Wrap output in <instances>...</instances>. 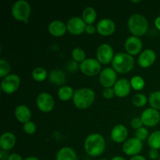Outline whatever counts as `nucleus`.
<instances>
[{
	"label": "nucleus",
	"instance_id": "obj_17",
	"mask_svg": "<svg viewBox=\"0 0 160 160\" xmlns=\"http://www.w3.org/2000/svg\"><path fill=\"white\" fill-rule=\"evenodd\" d=\"M156 59V53L155 52L154 50L147 48V49H145L143 52H142L140 56H138V62L140 67H143V68H147V67H149L150 66L152 65Z\"/></svg>",
	"mask_w": 160,
	"mask_h": 160
},
{
	"label": "nucleus",
	"instance_id": "obj_22",
	"mask_svg": "<svg viewBox=\"0 0 160 160\" xmlns=\"http://www.w3.org/2000/svg\"><path fill=\"white\" fill-rule=\"evenodd\" d=\"M49 81L56 85H62L66 82V74L60 69H52L48 75Z\"/></svg>",
	"mask_w": 160,
	"mask_h": 160
},
{
	"label": "nucleus",
	"instance_id": "obj_6",
	"mask_svg": "<svg viewBox=\"0 0 160 160\" xmlns=\"http://www.w3.org/2000/svg\"><path fill=\"white\" fill-rule=\"evenodd\" d=\"M79 68L86 76L92 77L101 73L100 71H101L102 67L101 63L98 62V59L88 58L80 63Z\"/></svg>",
	"mask_w": 160,
	"mask_h": 160
},
{
	"label": "nucleus",
	"instance_id": "obj_43",
	"mask_svg": "<svg viewBox=\"0 0 160 160\" xmlns=\"http://www.w3.org/2000/svg\"><path fill=\"white\" fill-rule=\"evenodd\" d=\"M111 160H126L124 159L123 157H122V156H114V157H112V159H111Z\"/></svg>",
	"mask_w": 160,
	"mask_h": 160
},
{
	"label": "nucleus",
	"instance_id": "obj_26",
	"mask_svg": "<svg viewBox=\"0 0 160 160\" xmlns=\"http://www.w3.org/2000/svg\"><path fill=\"white\" fill-rule=\"evenodd\" d=\"M148 145L151 149H159L160 148V131H154L150 134L148 138Z\"/></svg>",
	"mask_w": 160,
	"mask_h": 160
},
{
	"label": "nucleus",
	"instance_id": "obj_13",
	"mask_svg": "<svg viewBox=\"0 0 160 160\" xmlns=\"http://www.w3.org/2000/svg\"><path fill=\"white\" fill-rule=\"evenodd\" d=\"M87 24L80 17H72L67 20V31L71 34L78 35L85 31Z\"/></svg>",
	"mask_w": 160,
	"mask_h": 160
},
{
	"label": "nucleus",
	"instance_id": "obj_1",
	"mask_svg": "<svg viewBox=\"0 0 160 160\" xmlns=\"http://www.w3.org/2000/svg\"><path fill=\"white\" fill-rule=\"evenodd\" d=\"M84 150L91 156H98L106 149V141L99 134H92L86 138L84 144Z\"/></svg>",
	"mask_w": 160,
	"mask_h": 160
},
{
	"label": "nucleus",
	"instance_id": "obj_8",
	"mask_svg": "<svg viewBox=\"0 0 160 160\" xmlns=\"http://www.w3.org/2000/svg\"><path fill=\"white\" fill-rule=\"evenodd\" d=\"M97 59L100 63L108 64L112 61L114 58L113 48L109 44L103 43L98 46L96 52Z\"/></svg>",
	"mask_w": 160,
	"mask_h": 160
},
{
	"label": "nucleus",
	"instance_id": "obj_12",
	"mask_svg": "<svg viewBox=\"0 0 160 160\" xmlns=\"http://www.w3.org/2000/svg\"><path fill=\"white\" fill-rule=\"evenodd\" d=\"M117 75L116 70L114 69L108 67V68L103 69L101 71L99 75L100 84L106 88H111L114 86L117 82Z\"/></svg>",
	"mask_w": 160,
	"mask_h": 160
},
{
	"label": "nucleus",
	"instance_id": "obj_20",
	"mask_svg": "<svg viewBox=\"0 0 160 160\" xmlns=\"http://www.w3.org/2000/svg\"><path fill=\"white\" fill-rule=\"evenodd\" d=\"M16 144V137L12 133L5 132L0 138V147L2 150L9 151L12 149Z\"/></svg>",
	"mask_w": 160,
	"mask_h": 160
},
{
	"label": "nucleus",
	"instance_id": "obj_9",
	"mask_svg": "<svg viewBox=\"0 0 160 160\" xmlns=\"http://www.w3.org/2000/svg\"><path fill=\"white\" fill-rule=\"evenodd\" d=\"M143 144L142 141L137 138H131L125 141L123 145V152L128 156H134L138 155L142 152Z\"/></svg>",
	"mask_w": 160,
	"mask_h": 160
},
{
	"label": "nucleus",
	"instance_id": "obj_15",
	"mask_svg": "<svg viewBox=\"0 0 160 160\" xmlns=\"http://www.w3.org/2000/svg\"><path fill=\"white\" fill-rule=\"evenodd\" d=\"M131 82L127 78H120V79L117 80L113 86L115 95L120 98L128 96L131 92Z\"/></svg>",
	"mask_w": 160,
	"mask_h": 160
},
{
	"label": "nucleus",
	"instance_id": "obj_41",
	"mask_svg": "<svg viewBox=\"0 0 160 160\" xmlns=\"http://www.w3.org/2000/svg\"><path fill=\"white\" fill-rule=\"evenodd\" d=\"M130 160H147L144 156H140V155H137V156H132Z\"/></svg>",
	"mask_w": 160,
	"mask_h": 160
},
{
	"label": "nucleus",
	"instance_id": "obj_14",
	"mask_svg": "<svg viewBox=\"0 0 160 160\" xmlns=\"http://www.w3.org/2000/svg\"><path fill=\"white\" fill-rule=\"evenodd\" d=\"M125 49L127 53L131 55H137L142 48V41L136 36H130L125 41Z\"/></svg>",
	"mask_w": 160,
	"mask_h": 160
},
{
	"label": "nucleus",
	"instance_id": "obj_39",
	"mask_svg": "<svg viewBox=\"0 0 160 160\" xmlns=\"http://www.w3.org/2000/svg\"><path fill=\"white\" fill-rule=\"evenodd\" d=\"M148 156H149L150 159H156L159 156V152L156 149H151L148 152Z\"/></svg>",
	"mask_w": 160,
	"mask_h": 160
},
{
	"label": "nucleus",
	"instance_id": "obj_31",
	"mask_svg": "<svg viewBox=\"0 0 160 160\" xmlns=\"http://www.w3.org/2000/svg\"><path fill=\"white\" fill-rule=\"evenodd\" d=\"M148 100L146 95L143 93H138L133 96L132 102L136 107H142L146 104Z\"/></svg>",
	"mask_w": 160,
	"mask_h": 160
},
{
	"label": "nucleus",
	"instance_id": "obj_16",
	"mask_svg": "<svg viewBox=\"0 0 160 160\" xmlns=\"http://www.w3.org/2000/svg\"><path fill=\"white\" fill-rule=\"evenodd\" d=\"M97 31L103 36L111 35L116 30V24L111 19L103 18L98 22Z\"/></svg>",
	"mask_w": 160,
	"mask_h": 160
},
{
	"label": "nucleus",
	"instance_id": "obj_5",
	"mask_svg": "<svg viewBox=\"0 0 160 160\" xmlns=\"http://www.w3.org/2000/svg\"><path fill=\"white\" fill-rule=\"evenodd\" d=\"M31 5L26 0H17L11 8L12 17L19 21H27L31 15Z\"/></svg>",
	"mask_w": 160,
	"mask_h": 160
},
{
	"label": "nucleus",
	"instance_id": "obj_23",
	"mask_svg": "<svg viewBox=\"0 0 160 160\" xmlns=\"http://www.w3.org/2000/svg\"><path fill=\"white\" fill-rule=\"evenodd\" d=\"M56 160H79L74 150L70 147H62L56 154Z\"/></svg>",
	"mask_w": 160,
	"mask_h": 160
},
{
	"label": "nucleus",
	"instance_id": "obj_2",
	"mask_svg": "<svg viewBox=\"0 0 160 160\" xmlns=\"http://www.w3.org/2000/svg\"><path fill=\"white\" fill-rule=\"evenodd\" d=\"M73 102L77 108L84 109L92 106L95 99V93L92 89L82 88L74 92Z\"/></svg>",
	"mask_w": 160,
	"mask_h": 160
},
{
	"label": "nucleus",
	"instance_id": "obj_25",
	"mask_svg": "<svg viewBox=\"0 0 160 160\" xmlns=\"http://www.w3.org/2000/svg\"><path fill=\"white\" fill-rule=\"evenodd\" d=\"M74 91L70 86H62L58 90V97L63 102H67L70 98H73Z\"/></svg>",
	"mask_w": 160,
	"mask_h": 160
},
{
	"label": "nucleus",
	"instance_id": "obj_10",
	"mask_svg": "<svg viewBox=\"0 0 160 160\" xmlns=\"http://www.w3.org/2000/svg\"><path fill=\"white\" fill-rule=\"evenodd\" d=\"M36 105L41 111L48 112L54 108L55 101L53 97L47 92H42L38 95L36 98Z\"/></svg>",
	"mask_w": 160,
	"mask_h": 160
},
{
	"label": "nucleus",
	"instance_id": "obj_45",
	"mask_svg": "<svg viewBox=\"0 0 160 160\" xmlns=\"http://www.w3.org/2000/svg\"><path fill=\"white\" fill-rule=\"evenodd\" d=\"M131 2H133V3H139V2H141V0H138V1H134V0H131Z\"/></svg>",
	"mask_w": 160,
	"mask_h": 160
},
{
	"label": "nucleus",
	"instance_id": "obj_33",
	"mask_svg": "<svg viewBox=\"0 0 160 160\" xmlns=\"http://www.w3.org/2000/svg\"><path fill=\"white\" fill-rule=\"evenodd\" d=\"M148 131L145 128L142 127V128H139V129L136 130L135 131V138L139 139L140 141H144L148 138Z\"/></svg>",
	"mask_w": 160,
	"mask_h": 160
},
{
	"label": "nucleus",
	"instance_id": "obj_3",
	"mask_svg": "<svg viewBox=\"0 0 160 160\" xmlns=\"http://www.w3.org/2000/svg\"><path fill=\"white\" fill-rule=\"evenodd\" d=\"M112 68L120 73L131 71L134 66V59L131 55L126 52H119L114 56L112 61Z\"/></svg>",
	"mask_w": 160,
	"mask_h": 160
},
{
	"label": "nucleus",
	"instance_id": "obj_21",
	"mask_svg": "<svg viewBox=\"0 0 160 160\" xmlns=\"http://www.w3.org/2000/svg\"><path fill=\"white\" fill-rule=\"evenodd\" d=\"M15 117L20 123H27L31 118V112L29 108L25 105H20L15 109Z\"/></svg>",
	"mask_w": 160,
	"mask_h": 160
},
{
	"label": "nucleus",
	"instance_id": "obj_36",
	"mask_svg": "<svg viewBox=\"0 0 160 160\" xmlns=\"http://www.w3.org/2000/svg\"><path fill=\"white\" fill-rule=\"evenodd\" d=\"M131 127L134 129L138 130L139 128H142V125H143V122H142V119L139 118V117H134L132 120H131Z\"/></svg>",
	"mask_w": 160,
	"mask_h": 160
},
{
	"label": "nucleus",
	"instance_id": "obj_44",
	"mask_svg": "<svg viewBox=\"0 0 160 160\" xmlns=\"http://www.w3.org/2000/svg\"><path fill=\"white\" fill-rule=\"evenodd\" d=\"M23 160H40V159H38V158L35 157V156H29V157L26 158V159Z\"/></svg>",
	"mask_w": 160,
	"mask_h": 160
},
{
	"label": "nucleus",
	"instance_id": "obj_19",
	"mask_svg": "<svg viewBox=\"0 0 160 160\" xmlns=\"http://www.w3.org/2000/svg\"><path fill=\"white\" fill-rule=\"evenodd\" d=\"M48 32L53 36L56 37H61L67 31V24L63 23L62 21L59 20H53L48 24Z\"/></svg>",
	"mask_w": 160,
	"mask_h": 160
},
{
	"label": "nucleus",
	"instance_id": "obj_28",
	"mask_svg": "<svg viewBox=\"0 0 160 160\" xmlns=\"http://www.w3.org/2000/svg\"><path fill=\"white\" fill-rule=\"evenodd\" d=\"M48 76V73L43 67H36L32 71V78L34 81H43Z\"/></svg>",
	"mask_w": 160,
	"mask_h": 160
},
{
	"label": "nucleus",
	"instance_id": "obj_4",
	"mask_svg": "<svg viewBox=\"0 0 160 160\" xmlns=\"http://www.w3.org/2000/svg\"><path fill=\"white\" fill-rule=\"evenodd\" d=\"M128 25L130 31L136 37L144 35L148 29V22L146 17L138 13L133 14L129 17Z\"/></svg>",
	"mask_w": 160,
	"mask_h": 160
},
{
	"label": "nucleus",
	"instance_id": "obj_34",
	"mask_svg": "<svg viewBox=\"0 0 160 160\" xmlns=\"http://www.w3.org/2000/svg\"><path fill=\"white\" fill-rule=\"evenodd\" d=\"M23 131L25 133L28 134H33L36 131V125L34 122L28 121L27 123H23Z\"/></svg>",
	"mask_w": 160,
	"mask_h": 160
},
{
	"label": "nucleus",
	"instance_id": "obj_38",
	"mask_svg": "<svg viewBox=\"0 0 160 160\" xmlns=\"http://www.w3.org/2000/svg\"><path fill=\"white\" fill-rule=\"evenodd\" d=\"M95 30H97L95 28V27L92 24H88L86 26L85 28V32H87L88 34H92L95 32Z\"/></svg>",
	"mask_w": 160,
	"mask_h": 160
},
{
	"label": "nucleus",
	"instance_id": "obj_7",
	"mask_svg": "<svg viewBox=\"0 0 160 160\" xmlns=\"http://www.w3.org/2000/svg\"><path fill=\"white\" fill-rule=\"evenodd\" d=\"M20 84V77L15 73H11L2 80L1 88L6 94H12L19 88Z\"/></svg>",
	"mask_w": 160,
	"mask_h": 160
},
{
	"label": "nucleus",
	"instance_id": "obj_37",
	"mask_svg": "<svg viewBox=\"0 0 160 160\" xmlns=\"http://www.w3.org/2000/svg\"><path fill=\"white\" fill-rule=\"evenodd\" d=\"M67 67H68V70H71V71H74V70H76L77 69H78V63H77L76 61L73 60L68 62V63H67Z\"/></svg>",
	"mask_w": 160,
	"mask_h": 160
},
{
	"label": "nucleus",
	"instance_id": "obj_24",
	"mask_svg": "<svg viewBox=\"0 0 160 160\" xmlns=\"http://www.w3.org/2000/svg\"><path fill=\"white\" fill-rule=\"evenodd\" d=\"M97 17V13L95 9L92 6H88L83 10L82 19L87 25L92 24L95 21Z\"/></svg>",
	"mask_w": 160,
	"mask_h": 160
},
{
	"label": "nucleus",
	"instance_id": "obj_32",
	"mask_svg": "<svg viewBox=\"0 0 160 160\" xmlns=\"http://www.w3.org/2000/svg\"><path fill=\"white\" fill-rule=\"evenodd\" d=\"M10 71V64L6 59H0V78H6Z\"/></svg>",
	"mask_w": 160,
	"mask_h": 160
},
{
	"label": "nucleus",
	"instance_id": "obj_29",
	"mask_svg": "<svg viewBox=\"0 0 160 160\" xmlns=\"http://www.w3.org/2000/svg\"><path fill=\"white\" fill-rule=\"evenodd\" d=\"M148 102L152 108L157 110L160 109V91L152 92L148 97Z\"/></svg>",
	"mask_w": 160,
	"mask_h": 160
},
{
	"label": "nucleus",
	"instance_id": "obj_42",
	"mask_svg": "<svg viewBox=\"0 0 160 160\" xmlns=\"http://www.w3.org/2000/svg\"><path fill=\"white\" fill-rule=\"evenodd\" d=\"M155 25H156V28L160 31V16L158 17L156 19V20H155Z\"/></svg>",
	"mask_w": 160,
	"mask_h": 160
},
{
	"label": "nucleus",
	"instance_id": "obj_40",
	"mask_svg": "<svg viewBox=\"0 0 160 160\" xmlns=\"http://www.w3.org/2000/svg\"><path fill=\"white\" fill-rule=\"evenodd\" d=\"M7 160H23V159H22L20 155L17 154V153H12V154L9 155V156H8Z\"/></svg>",
	"mask_w": 160,
	"mask_h": 160
},
{
	"label": "nucleus",
	"instance_id": "obj_30",
	"mask_svg": "<svg viewBox=\"0 0 160 160\" xmlns=\"http://www.w3.org/2000/svg\"><path fill=\"white\" fill-rule=\"evenodd\" d=\"M71 55L73 60L76 61L77 62H82L83 61L86 59L85 52H84V50L83 48H79V47L73 48Z\"/></svg>",
	"mask_w": 160,
	"mask_h": 160
},
{
	"label": "nucleus",
	"instance_id": "obj_46",
	"mask_svg": "<svg viewBox=\"0 0 160 160\" xmlns=\"http://www.w3.org/2000/svg\"><path fill=\"white\" fill-rule=\"evenodd\" d=\"M98 160H108V159H98Z\"/></svg>",
	"mask_w": 160,
	"mask_h": 160
},
{
	"label": "nucleus",
	"instance_id": "obj_35",
	"mask_svg": "<svg viewBox=\"0 0 160 160\" xmlns=\"http://www.w3.org/2000/svg\"><path fill=\"white\" fill-rule=\"evenodd\" d=\"M102 95L106 99H110V98H112L115 95V92H114L113 88H105L102 92Z\"/></svg>",
	"mask_w": 160,
	"mask_h": 160
},
{
	"label": "nucleus",
	"instance_id": "obj_27",
	"mask_svg": "<svg viewBox=\"0 0 160 160\" xmlns=\"http://www.w3.org/2000/svg\"><path fill=\"white\" fill-rule=\"evenodd\" d=\"M131 82V88L133 89L136 91H141L144 88L145 85V80L142 77L138 76V75H136V76H134L130 81Z\"/></svg>",
	"mask_w": 160,
	"mask_h": 160
},
{
	"label": "nucleus",
	"instance_id": "obj_11",
	"mask_svg": "<svg viewBox=\"0 0 160 160\" xmlns=\"http://www.w3.org/2000/svg\"><path fill=\"white\" fill-rule=\"evenodd\" d=\"M141 119L145 126L155 127L160 121V112L156 109L148 108L142 112Z\"/></svg>",
	"mask_w": 160,
	"mask_h": 160
},
{
	"label": "nucleus",
	"instance_id": "obj_18",
	"mask_svg": "<svg viewBox=\"0 0 160 160\" xmlns=\"http://www.w3.org/2000/svg\"><path fill=\"white\" fill-rule=\"evenodd\" d=\"M128 135V131L126 127L123 124H117L111 131V138L117 143L125 142Z\"/></svg>",
	"mask_w": 160,
	"mask_h": 160
}]
</instances>
